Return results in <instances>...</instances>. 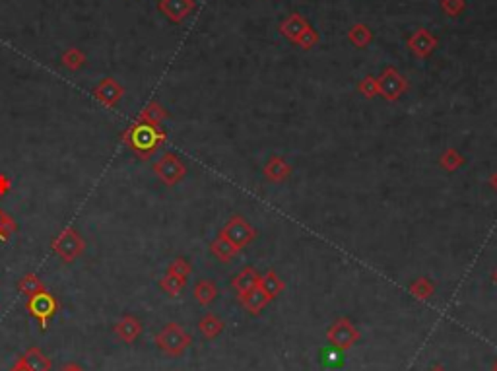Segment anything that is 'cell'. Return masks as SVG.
<instances>
[{
    "label": "cell",
    "instance_id": "cell-1",
    "mask_svg": "<svg viewBox=\"0 0 497 371\" xmlns=\"http://www.w3.org/2000/svg\"><path fill=\"white\" fill-rule=\"evenodd\" d=\"M168 135L160 127H150V125H140L135 123L128 127L123 135V142L128 144V148L142 160H148L160 146L165 142Z\"/></svg>",
    "mask_w": 497,
    "mask_h": 371
},
{
    "label": "cell",
    "instance_id": "cell-2",
    "mask_svg": "<svg viewBox=\"0 0 497 371\" xmlns=\"http://www.w3.org/2000/svg\"><path fill=\"white\" fill-rule=\"evenodd\" d=\"M156 346L169 358H181L193 344V337L179 323H168L154 338Z\"/></svg>",
    "mask_w": 497,
    "mask_h": 371
},
{
    "label": "cell",
    "instance_id": "cell-3",
    "mask_svg": "<svg viewBox=\"0 0 497 371\" xmlns=\"http://www.w3.org/2000/svg\"><path fill=\"white\" fill-rule=\"evenodd\" d=\"M51 249L64 262H74L86 253V239L76 228H64L53 237Z\"/></svg>",
    "mask_w": 497,
    "mask_h": 371
},
{
    "label": "cell",
    "instance_id": "cell-4",
    "mask_svg": "<svg viewBox=\"0 0 497 371\" xmlns=\"http://www.w3.org/2000/svg\"><path fill=\"white\" fill-rule=\"evenodd\" d=\"M360 338H362V332L358 330V327H355L354 323L348 319V317H340V319H336L332 325H330L329 330H327V340H329V344L332 346V348L340 350V352L350 350L352 346H355L358 342H360Z\"/></svg>",
    "mask_w": 497,
    "mask_h": 371
},
{
    "label": "cell",
    "instance_id": "cell-5",
    "mask_svg": "<svg viewBox=\"0 0 497 371\" xmlns=\"http://www.w3.org/2000/svg\"><path fill=\"white\" fill-rule=\"evenodd\" d=\"M156 177L160 179L163 185L175 187L186 177V166L177 154L165 152L160 160L152 166Z\"/></svg>",
    "mask_w": 497,
    "mask_h": 371
},
{
    "label": "cell",
    "instance_id": "cell-6",
    "mask_svg": "<svg viewBox=\"0 0 497 371\" xmlns=\"http://www.w3.org/2000/svg\"><path fill=\"white\" fill-rule=\"evenodd\" d=\"M219 234L226 237V239H229V241L241 251L243 247L253 243V239L257 237V229H254L243 216H231V218L226 222V226L222 228Z\"/></svg>",
    "mask_w": 497,
    "mask_h": 371
},
{
    "label": "cell",
    "instance_id": "cell-7",
    "mask_svg": "<svg viewBox=\"0 0 497 371\" xmlns=\"http://www.w3.org/2000/svg\"><path fill=\"white\" fill-rule=\"evenodd\" d=\"M26 309L29 315H34L35 319L39 321L41 329L45 330L47 325H49V321L55 317V313L59 309V302H57L55 295L45 290V292L34 295V297H27Z\"/></svg>",
    "mask_w": 497,
    "mask_h": 371
},
{
    "label": "cell",
    "instance_id": "cell-8",
    "mask_svg": "<svg viewBox=\"0 0 497 371\" xmlns=\"http://www.w3.org/2000/svg\"><path fill=\"white\" fill-rule=\"evenodd\" d=\"M377 88H379V95L387 102H396L402 97V93L406 92V80L402 74H398L395 68H387L377 80Z\"/></svg>",
    "mask_w": 497,
    "mask_h": 371
},
{
    "label": "cell",
    "instance_id": "cell-9",
    "mask_svg": "<svg viewBox=\"0 0 497 371\" xmlns=\"http://www.w3.org/2000/svg\"><path fill=\"white\" fill-rule=\"evenodd\" d=\"M123 95H125V88L118 84L115 78H103L102 82L93 88V97L109 109L117 107Z\"/></svg>",
    "mask_w": 497,
    "mask_h": 371
},
{
    "label": "cell",
    "instance_id": "cell-10",
    "mask_svg": "<svg viewBox=\"0 0 497 371\" xmlns=\"http://www.w3.org/2000/svg\"><path fill=\"white\" fill-rule=\"evenodd\" d=\"M113 332L121 342L132 344L136 338L142 335V323L136 319L135 315H125L117 321V325L113 327Z\"/></svg>",
    "mask_w": 497,
    "mask_h": 371
},
{
    "label": "cell",
    "instance_id": "cell-11",
    "mask_svg": "<svg viewBox=\"0 0 497 371\" xmlns=\"http://www.w3.org/2000/svg\"><path fill=\"white\" fill-rule=\"evenodd\" d=\"M194 8L193 0H160V10L171 22H183Z\"/></svg>",
    "mask_w": 497,
    "mask_h": 371
},
{
    "label": "cell",
    "instance_id": "cell-12",
    "mask_svg": "<svg viewBox=\"0 0 497 371\" xmlns=\"http://www.w3.org/2000/svg\"><path fill=\"white\" fill-rule=\"evenodd\" d=\"M264 177L270 183H284L290 175H292V166L287 163L282 156H274L266 161V166L262 169Z\"/></svg>",
    "mask_w": 497,
    "mask_h": 371
},
{
    "label": "cell",
    "instance_id": "cell-13",
    "mask_svg": "<svg viewBox=\"0 0 497 371\" xmlns=\"http://www.w3.org/2000/svg\"><path fill=\"white\" fill-rule=\"evenodd\" d=\"M259 282H261V274L257 272V269H253V267H245L236 278L231 280V288L236 290L237 295H243L247 294L249 290L259 286Z\"/></svg>",
    "mask_w": 497,
    "mask_h": 371
},
{
    "label": "cell",
    "instance_id": "cell-14",
    "mask_svg": "<svg viewBox=\"0 0 497 371\" xmlns=\"http://www.w3.org/2000/svg\"><path fill=\"white\" fill-rule=\"evenodd\" d=\"M169 117L168 109L158 102H150L146 107L142 109V113L138 115L136 123L140 125H150V127H160L161 123Z\"/></svg>",
    "mask_w": 497,
    "mask_h": 371
},
{
    "label": "cell",
    "instance_id": "cell-15",
    "mask_svg": "<svg viewBox=\"0 0 497 371\" xmlns=\"http://www.w3.org/2000/svg\"><path fill=\"white\" fill-rule=\"evenodd\" d=\"M239 302H241V305H243L247 311L251 313V315H259V313L268 305V295L262 292L261 288L257 286L253 288V290H249L247 294L239 295Z\"/></svg>",
    "mask_w": 497,
    "mask_h": 371
},
{
    "label": "cell",
    "instance_id": "cell-16",
    "mask_svg": "<svg viewBox=\"0 0 497 371\" xmlns=\"http://www.w3.org/2000/svg\"><path fill=\"white\" fill-rule=\"evenodd\" d=\"M22 360L26 362V365L29 367V371H51L53 370L51 358H47V354L43 352L41 348H37V346L27 348L26 354L22 356Z\"/></svg>",
    "mask_w": 497,
    "mask_h": 371
},
{
    "label": "cell",
    "instance_id": "cell-17",
    "mask_svg": "<svg viewBox=\"0 0 497 371\" xmlns=\"http://www.w3.org/2000/svg\"><path fill=\"white\" fill-rule=\"evenodd\" d=\"M224 329H226V323L219 319L218 315H214V313H206L203 319L198 321V330H200V335L206 340L218 338L224 332Z\"/></svg>",
    "mask_w": 497,
    "mask_h": 371
},
{
    "label": "cell",
    "instance_id": "cell-18",
    "mask_svg": "<svg viewBox=\"0 0 497 371\" xmlns=\"http://www.w3.org/2000/svg\"><path fill=\"white\" fill-rule=\"evenodd\" d=\"M210 253L214 255L218 261L229 262L231 259H236V255L239 253V249H237L236 245L231 243L229 239H226L222 234H218V237L210 243Z\"/></svg>",
    "mask_w": 497,
    "mask_h": 371
},
{
    "label": "cell",
    "instance_id": "cell-19",
    "mask_svg": "<svg viewBox=\"0 0 497 371\" xmlns=\"http://www.w3.org/2000/svg\"><path fill=\"white\" fill-rule=\"evenodd\" d=\"M193 295L198 304L206 307V305L216 302V297H218V286H216V282H212V280H198V282L194 284Z\"/></svg>",
    "mask_w": 497,
    "mask_h": 371
},
{
    "label": "cell",
    "instance_id": "cell-20",
    "mask_svg": "<svg viewBox=\"0 0 497 371\" xmlns=\"http://www.w3.org/2000/svg\"><path fill=\"white\" fill-rule=\"evenodd\" d=\"M259 288H261L264 294L268 295V299H274L276 295H280L284 292V280L280 278L278 274L274 270H266L264 274H261V282H259Z\"/></svg>",
    "mask_w": 497,
    "mask_h": 371
},
{
    "label": "cell",
    "instance_id": "cell-21",
    "mask_svg": "<svg viewBox=\"0 0 497 371\" xmlns=\"http://www.w3.org/2000/svg\"><path fill=\"white\" fill-rule=\"evenodd\" d=\"M18 290L24 295H27V297H34V295L45 292V286H43L41 278L37 274L27 272V274H24L22 278L18 280Z\"/></svg>",
    "mask_w": 497,
    "mask_h": 371
},
{
    "label": "cell",
    "instance_id": "cell-22",
    "mask_svg": "<svg viewBox=\"0 0 497 371\" xmlns=\"http://www.w3.org/2000/svg\"><path fill=\"white\" fill-rule=\"evenodd\" d=\"M464 156L456 148H447V150H443L441 152V156H439V166L445 169V171H449V173H453V171H456V169H461L464 166Z\"/></svg>",
    "mask_w": 497,
    "mask_h": 371
},
{
    "label": "cell",
    "instance_id": "cell-23",
    "mask_svg": "<svg viewBox=\"0 0 497 371\" xmlns=\"http://www.w3.org/2000/svg\"><path fill=\"white\" fill-rule=\"evenodd\" d=\"M408 290L420 302H428V299H431L435 295V284L430 278H416Z\"/></svg>",
    "mask_w": 497,
    "mask_h": 371
},
{
    "label": "cell",
    "instance_id": "cell-24",
    "mask_svg": "<svg viewBox=\"0 0 497 371\" xmlns=\"http://www.w3.org/2000/svg\"><path fill=\"white\" fill-rule=\"evenodd\" d=\"M60 62H62V67L64 68L72 70V72H76V70H80V68L86 65V55L84 51H80L78 47H68L67 51L62 53Z\"/></svg>",
    "mask_w": 497,
    "mask_h": 371
},
{
    "label": "cell",
    "instance_id": "cell-25",
    "mask_svg": "<svg viewBox=\"0 0 497 371\" xmlns=\"http://www.w3.org/2000/svg\"><path fill=\"white\" fill-rule=\"evenodd\" d=\"M186 286V278H181V276H175V274H169L165 272L160 280V288L161 292H165L171 297H175L183 292V288Z\"/></svg>",
    "mask_w": 497,
    "mask_h": 371
},
{
    "label": "cell",
    "instance_id": "cell-26",
    "mask_svg": "<svg viewBox=\"0 0 497 371\" xmlns=\"http://www.w3.org/2000/svg\"><path fill=\"white\" fill-rule=\"evenodd\" d=\"M410 47H412L416 55L425 57V55H430V53L433 51V47H435V39H433L431 35L425 34V32H420V34H416L412 39H410Z\"/></svg>",
    "mask_w": 497,
    "mask_h": 371
},
{
    "label": "cell",
    "instance_id": "cell-27",
    "mask_svg": "<svg viewBox=\"0 0 497 371\" xmlns=\"http://www.w3.org/2000/svg\"><path fill=\"white\" fill-rule=\"evenodd\" d=\"M18 231L16 220L10 216L8 212L0 208V241H8L10 237Z\"/></svg>",
    "mask_w": 497,
    "mask_h": 371
},
{
    "label": "cell",
    "instance_id": "cell-28",
    "mask_svg": "<svg viewBox=\"0 0 497 371\" xmlns=\"http://www.w3.org/2000/svg\"><path fill=\"white\" fill-rule=\"evenodd\" d=\"M168 272L169 274H175V276H181V278H189L191 272H193V267L191 262L183 259V257H177L168 264Z\"/></svg>",
    "mask_w": 497,
    "mask_h": 371
},
{
    "label": "cell",
    "instance_id": "cell-29",
    "mask_svg": "<svg viewBox=\"0 0 497 371\" xmlns=\"http://www.w3.org/2000/svg\"><path fill=\"white\" fill-rule=\"evenodd\" d=\"M282 29H284V34H286L287 37H292V39H299L305 32V24L301 22V18L294 16L292 20H287Z\"/></svg>",
    "mask_w": 497,
    "mask_h": 371
},
{
    "label": "cell",
    "instance_id": "cell-30",
    "mask_svg": "<svg viewBox=\"0 0 497 371\" xmlns=\"http://www.w3.org/2000/svg\"><path fill=\"white\" fill-rule=\"evenodd\" d=\"M358 90H360V93H362L365 100H373V97H377L379 95V88H377V80L373 76H365L360 82V86H358Z\"/></svg>",
    "mask_w": 497,
    "mask_h": 371
},
{
    "label": "cell",
    "instance_id": "cell-31",
    "mask_svg": "<svg viewBox=\"0 0 497 371\" xmlns=\"http://www.w3.org/2000/svg\"><path fill=\"white\" fill-rule=\"evenodd\" d=\"M350 37H352V41H354L355 45H360V47H362V45H365V43L369 41L371 34H369V29H367V27L355 26L354 29H352Z\"/></svg>",
    "mask_w": 497,
    "mask_h": 371
},
{
    "label": "cell",
    "instance_id": "cell-32",
    "mask_svg": "<svg viewBox=\"0 0 497 371\" xmlns=\"http://www.w3.org/2000/svg\"><path fill=\"white\" fill-rule=\"evenodd\" d=\"M10 189H12V181L8 179V175H4V173H0V196H4V194L10 193Z\"/></svg>",
    "mask_w": 497,
    "mask_h": 371
},
{
    "label": "cell",
    "instance_id": "cell-33",
    "mask_svg": "<svg viewBox=\"0 0 497 371\" xmlns=\"http://www.w3.org/2000/svg\"><path fill=\"white\" fill-rule=\"evenodd\" d=\"M59 371H86V370L82 367V365H78V363L68 362V363H64V365H62Z\"/></svg>",
    "mask_w": 497,
    "mask_h": 371
},
{
    "label": "cell",
    "instance_id": "cell-34",
    "mask_svg": "<svg viewBox=\"0 0 497 371\" xmlns=\"http://www.w3.org/2000/svg\"><path fill=\"white\" fill-rule=\"evenodd\" d=\"M10 371H29V367H27L26 362H24V360H22V356H20V358L16 360V363L12 365V370Z\"/></svg>",
    "mask_w": 497,
    "mask_h": 371
},
{
    "label": "cell",
    "instance_id": "cell-35",
    "mask_svg": "<svg viewBox=\"0 0 497 371\" xmlns=\"http://www.w3.org/2000/svg\"><path fill=\"white\" fill-rule=\"evenodd\" d=\"M445 8L451 12V14H455L456 10L461 8V2L458 0H447L445 2Z\"/></svg>",
    "mask_w": 497,
    "mask_h": 371
},
{
    "label": "cell",
    "instance_id": "cell-36",
    "mask_svg": "<svg viewBox=\"0 0 497 371\" xmlns=\"http://www.w3.org/2000/svg\"><path fill=\"white\" fill-rule=\"evenodd\" d=\"M489 185L493 187V189H496V191H497V169H496V171H493V175L489 177Z\"/></svg>",
    "mask_w": 497,
    "mask_h": 371
},
{
    "label": "cell",
    "instance_id": "cell-37",
    "mask_svg": "<svg viewBox=\"0 0 497 371\" xmlns=\"http://www.w3.org/2000/svg\"><path fill=\"white\" fill-rule=\"evenodd\" d=\"M430 371H447V370L443 367V365H433V367H431Z\"/></svg>",
    "mask_w": 497,
    "mask_h": 371
},
{
    "label": "cell",
    "instance_id": "cell-38",
    "mask_svg": "<svg viewBox=\"0 0 497 371\" xmlns=\"http://www.w3.org/2000/svg\"><path fill=\"white\" fill-rule=\"evenodd\" d=\"M491 280H493V282H496V284H497V267H496V269H493V272H491Z\"/></svg>",
    "mask_w": 497,
    "mask_h": 371
},
{
    "label": "cell",
    "instance_id": "cell-39",
    "mask_svg": "<svg viewBox=\"0 0 497 371\" xmlns=\"http://www.w3.org/2000/svg\"><path fill=\"white\" fill-rule=\"evenodd\" d=\"M493 370H497V360H496V363H493Z\"/></svg>",
    "mask_w": 497,
    "mask_h": 371
},
{
    "label": "cell",
    "instance_id": "cell-40",
    "mask_svg": "<svg viewBox=\"0 0 497 371\" xmlns=\"http://www.w3.org/2000/svg\"><path fill=\"white\" fill-rule=\"evenodd\" d=\"M491 371H497V370H491Z\"/></svg>",
    "mask_w": 497,
    "mask_h": 371
}]
</instances>
